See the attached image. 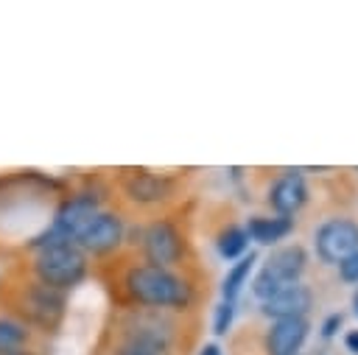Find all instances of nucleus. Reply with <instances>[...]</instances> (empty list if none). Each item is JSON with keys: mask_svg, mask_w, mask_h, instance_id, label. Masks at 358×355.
Listing matches in <instances>:
<instances>
[{"mask_svg": "<svg viewBox=\"0 0 358 355\" xmlns=\"http://www.w3.org/2000/svg\"><path fill=\"white\" fill-rule=\"evenodd\" d=\"M137 252H140L143 263L185 271L187 257H190V243H187V235H185V229L176 218L157 215V218L143 224Z\"/></svg>", "mask_w": 358, "mask_h": 355, "instance_id": "obj_5", "label": "nucleus"}, {"mask_svg": "<svg viewBox=\"0 0 358 355\" xmlns=\"http://www.w3.org/2000/svg\"><path fill=\"white\" fill-rule=\"evenodd\" d=\"M313 246H316V257L324 266H341L347 257L358 252V221L344 215L327 218L324 224H319L313 235Z\"/></svg>", "mask_w": 358, "mask_h": 355, "instance_id": "obj_10", "label": "nucleus"}, {"mask_svg": "<svg viewBox=\"0 0 358 355\" xmlns=\"http://www.w3.org/2000/svg\"><path fill=\"white\" fill-rule=\"evenodd\" d=\"M22 274L70 296L90 277V257L76 243H48L25 254Z\"/></svg>", "mask_w": 358, "mask_h": 355, "instance_id": "obj_4", "label": "nucleus"}, {"mask_svg": "<svg viewBox=\"0 0 358 355\" xmlns=\"http://www.w3.org/2000/svg\"><path fill=\"white\" fill-rule=\"evenodd\" d=\"M352 310H355V316H358V288H355V294H352Z\"/></svg>", "mask_w": 358, "mask_h": 355, "instance_id": "obj_24", "label": "nucleus"}, {"mask_svg": "<svg viewBox=\"0 0 358 355\" xmlns=\"http://www.w3.org/2000/svg\"><path fill=\"white\" fill-rule=\"evenodd\" d=\"M103 210V190H98L95 184H84V187H76L64 196H59L53 212H50V221H48V229L53 235H59L62 240H70L76 243L78 232L84 229V224L98 212Z\"/></svg>", "mask_w": 358, "mask_h": 355, "instance_id": "obj_7", "label": "nucleus"}, {"mask_svg": "<svg viewBox=\"0 0 358 355\" xmlns=\"http://www.w3.org/2000/svg\"><path fill=\"white\" fill-rule=\"evenodd\" d=\"M199 355H221V347H218L215 341H207V344L199 349Z\"/></svg>", "mask_w": 358, "mask_h": 355, "instance_id": "obj_22", "label": "nucleus"}, {"mask_svg": "<svg viewBox=\"0 0 358 355\" xmlns=\"http://www.w3.org/2000/svg\"><path fill=\"white\" fill-rule=\"evenodd\" d=\"M308 268V252L299 243H288V246H277L257 268L255 280H252V296L266 302L274 294H280L282 288L299 282V277Z\"/></svg>", "mask_w": 358, "mask_h": 355, "instance_id": "obj_6", "label": "nucleus"}, {"mask_svg": "<svg viewBox=\"0 0 358 355\" xmlns=\"http://www.w3.org/2000/svg\"><path fill=\"white\" fill-rule=\"evenodd\" d=\"M310 333L308 319H277L263 335L266 355H299Z\"/></svg>", "mask_w": 358, "mask_h": 355, "instance_id": "obj_11", "label": "nucleus"}, {"mask_svg": "<svg viewBox=\"0 0 358 355\" xmlns=\"http://www.w3.org/2000/svg\"><path fill=\"white\" fill-rule=\"evenodd\" d=\"M3 310L17 316L22 324H28L42 335H56L59 327L64 324L67 316V294L53 291L36 280H31L28 274H22L20 280H11L6 294H3Z\"/></svg>", "mask_w": 358, "mask_h": 355, "instance_id": "obj_3", "label": "nucleus"}, {"mask_svg": "<svg viewBox=\"0 0 358 355\" xmlns=\"http://www.w3.org/2000/svg\"><path fill=\"white\" fill-rule=\"evenodd\" d=\"M341 324H344V316H341V313H330V316H324V321H322V327H319L322 338L330 341V338L341 330Z\"/></svg>", "mask_w": 358, "mask_h": 355, "instance_id": "obj_19", "label": "nucleus"}, {"mask_svg": "<svg viewBox=\"0 0 358 355\" xmlns=\"http://www.w3.org/2000/svg\"><path fill=\"white\" fill-rule=\"evenodd\" d=\"M126 226H129V224H126L123 212L103 207V210H98V212L84 224V229H81L78 238H76V246H78L87 257H92V260L115 257V254L126 246Z\"/></svg>", "mask_w": 358, "mask_h": 355, "instance_id": "obj_9", "label": "nucleus"}, {"mask_svg": "<svg viewBox=\"0 0 358 355\" xmlns=\"http://www.w3.org/2000/svg\"><path fill=\"white\" fill-rule=\"evenodd\" d=\"M120 307H143V310H168V313H187L199 299L196 280L187 271L159 268L151 263H129L120 277Z\"/></svg>", "mask_w": 358, "mask_h": 355, "instance_id": "obj_2", "label": "nucleus"}, {"mask_svg": "<svg viewBox=\"0 0 358 355\" xmlns=\"http://www.w3.org/2000/svg\"><path fill=\"white\" fill-rule=\"evenodd\" d=\"M255 263H257V252L249 249L243 257H238V260L227 268V274H224V280H221V299H224V302H235V299L241 296L243 285L249 282V274L255 271Z\"/></svg>", "mask_w": 358, "mask_h": 355, "instance_id": "obj_16", "label": "nucleus"}, {"mask_svg": "<svg viewBox=\"0 0 358 355\" xmlns=\"http://www.w3.org/2000/svg\"><path fill=\"white\" fill-rule=\"evenodd\" d=\"M11 355H42L36 347H25V349H17V352H11Z\"/></svg>", "mask_w": 358, "mask_h": 355, "instance_id": "obj_23", "label": "nucleus"}, {"mask_svg": "<svg viewBox=\"0 0 358 355\" xmlns=\"http://www.w3.org/2000/svg\"><path fill=\"white\" fill-rule=\"evenodd\" d=\"M313 307V291L305 282H294L274 294L271 299L260 302V313L266 319H308V310Z\"/></svg>", "mask_w": 358, "mask_h": 355, "instance_id": "obj_13", "label": "nucleus"}, {"mask_svg": "<svg viewBox=\"0 0 358 355\" xmlns=\"http://www.w3.org/2000/svg\"><path fill=\"white\" fill-rule=\"evenodd\" d=\"M185 316L168 310L120 307L98 347L101 355H185Z\"/></svg>", "mask_w": 358, "mask_h": 355, "instance_id": "obj_1", "label": "nucleus"}, {"mask_svg": "<svg viewBox=\"0 0 358 355\" xmlns=\"http://www.w3.org/2000/svg\"><path fill=\"white\" fill-rule=\"evenodd\" d=\"M36 335L28 324H22L17 316L0 310V355H11L17 349H25V347H34Z\"/></svg>", "mask_w": 358, "mask_h": 355, "instance_id": "obj_15", "label": "nucleus"}, {"mask_svg": "<svg viewBox=\"0 0 358 355\" xmlns=\"http://www.w3.org/2000/svg\"><path fill=\"white\" fill-rule=\"evenodd\" d=\"M246 238H252L260 246H277L294 232V218L285 215H252L246 221Z\"/></svg>", "mask_w": 358, "mask_h": 355, "instance_id": "obj_14", "label": "nucleus"}, {"mask_svg": "<svg viewBox=\"0 0 358 355\" xmlns=\"http://www.w3.org/2000/svg\"><path fill=\"white\" fill-rule=\"evenodd\" d=\"M344 347H347V352L358 355V327H355V330H347V333H344Z\"/></svg>", "mask_w": 358, "mask_h": 355, "instance_id": "obj_21", "label": "nucleus"}, {"mask_svg": "<svg viewBox=\"0 0 358 355\" xmlns=\"http://www.w3.org/2000/svg\"><path fill=\"white\" fill-rule=\"evenodd\" d=\"M308 204V184L305 176L299 171H282L271 190H268V207L274 210V215H285L294 218L302 207Z\"/></svg>", "mask_w": 358, "mask_h": 355, "instance_id": "obj_12", "label": "nucleus"}, {"mask_svg": "<svg viewBox=\"0 0 358 355\" xmlns=\"http://www.w3.org/2000/svg\"><path fill=\"white\" fill-rule=\"evenodd\" d=\"M338 277L344 282H358V252L352 257H347L341 266H338Z\"/></svg>", "mask_w": 358, "mask_h": 355, "instance_id": "obj_20", "label": "nucleus"}, {"mask_svg": "<svg viewBox=\"0 0 358 355\" xmlns=\"http://www.w3.org/2000/svg\"><path fill=\"white\" fill-rule=\"evenodd\" d=\"M117 187L123 198L140 210H157L165 207L176 196V176L151 171V168H120L117 171Z\"/></svg>", "mask_w": 358, "mask_h": 355, "instance_id": "obj_8", "label": "nucleus"}, {"mask_svg": "<svg viewBox=\"0 0 358 355\" xmlns=\"http://www.w3.org/2000/svg\"><path fill=\"white\" fill-rule=\"evenodd\" d=\"M232 319H235V302H218L215 310H213V333L215 335H227L229 327H232Z\"/></svg>", "mask_w": 358, "mask_h": 355, "instance_id": "obj_18", "label": "nucleus"}, {"mask_svg": "<svg viewBox=\"0 0 358 355\" xmlns=\"http://www.w3.org/2000/svg\"><path fill=\"white\" fill-rule=\"evenodd\" d=\"M246 249H249V238H246V229L238 224H227L215 238V252L224 260H238L246 254Z\"/></svg>", "mask_w": 358, "mask_h": 355, "instance_id": "obj_17", "label": "nucleus"}]
</instances>
